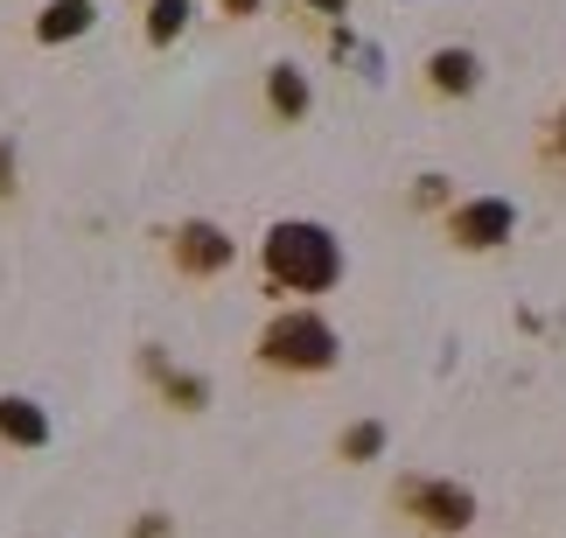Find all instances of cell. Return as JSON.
Listing matches in <instances>:
<instances>
[{"label": "cell", "mask_w": 566, "mask_h": 538, "mask_svg": "<svg viewBox=\"0 0 566 538\" xmlns=\"http://www.w3.org/2000/svg\"><path fill=\"white\" fill-rule=\"evenodd\" d=\"M427 84L433 92H448V98H462L483 84V63H475V50H433L427 56Z\"/></svg>", "instance_id": "obj_6"}, {"label": "cell", "mask_w": 566, "mask_h": 538, "mask_svg": "<svg viewBox=\"0 0 566 538\" xmlns=\"http://www.w3.org/2000/svg\"><path fill=\"white\" fill-rule=\"evenodd\" d=\"M266 98H273V113H280V119H301V113H308V77H301L294 63H273Z\"/></svg>", "instance_id": "obj_9"}, {"label": "cell", "mask_w": 566, "mask_h": 538, "mask_svg": "<svg viewBox=\"0 0 566 538\" xmlns=\"http://www.w3.org/2000/svg\"><path fill=\"white\" fill-rule=\"evenodd\" d=\"M0 441H14V447H42L50 441V420H42V405L35 399H0Z\"/></svg>", "instance_id": "obj_7"}, {"label": "cell", "mask_w": 566, "mask_h": 538, "mask_svg": "<svg viewBox=\"0 0 566 538\" xmlns=\"http://www.w3.org/2000/svg\"><path fill=\"white\" fill-rule=\"evenodd\" d=\"M0 189H14V161H8V140H0Z\"/></svg>", "instance_id": "obj_13"}, {"label": "cell", "mask_w": 566, "mask_h": 538, "mask_svg": "<svg viewBox=\"0 0 566 538\" xmlns=\"http://www.w3.org/2000/svg\"><path fill=\"white\" fill-rule=\"evenodd\" d=\"M84 29H92V0H50V8H42V21H35L42 42H71V35H84Z\"/></svg>", "instance_id": "obj_8"}, {"label": "cell", "mask_w": 566, "mask_h": 538, "mask_svg": "<svg viewBox=\"0 0 566 538\" xmlns=\"http://www.w3.org/2000/svg\"><path fill=\"white\" fill-rule=\"evenodd\" d=\"M147 371H155V378L168 384V399H176V405H189V413L210 399V384H203V378H182V371H168V363H161V350H147Z\"/></svg>", "instance_id": "obj_10"}, {"label": "cell", "mask_w": 566, "mask_h": 538, "mask_svg": "<svg viewBox=\"0 0 566 538\" xmlns=\"http://www.w3.org/2000/svg\"><path fill=\"white\" fill-rule=\"evenodd\" d=\"M182 21H189V0H155V8H147V35H155V42H176Z\"/></svg>", "instance_id": "obj_11"}, {"label": "cell", "mask_w": 566, "mask_h": 538, "mask_svg": "<svg viewBox=\"0 0 566 538\" xmlns=\"http://www.w3.org/2000/svg\"><path fill=\"white\" fill-rule=\"evenodd\" d=\"M224 14H259V0H224Z\"/></svg>", "instance_id": "obj_14"}, {"label": "cell", "mask_w": 566, "mask_h": 538, "mask_svg": "<svg viewBox=\"0 0 566 538\" xmlns=\"http://www.w3.org/2000/svg\"><path fill=\"white\" fill-rule=\"evenodd\" d=\"M176 266L182 273H224L231 266V239L217 224H182L176 231Z\"/></svg>", "instance_id": "obj_5"}, {"label": "cell", "mask_w": 566, "mask_h": 538, "mask_svg": "<svg viewBox=\"0 0 566 538\" xmlns=\"http://www.w3.org/2000/svg\"><path fill=\"white\" fill-rule=\"evenodd\" d=\"M259 357H266L273 371H329V363H336V329L315 308H287V315L266 321Z\"/></svg>", "instance_id": "obj_2"}, {"label": "cell", "mask_w": 566, "mask_h": 538, "mask_svg": "<svg viewBox=\"0 0 566 538\" xmlns=\"http://www.w3.org/2000/svg\"><path fill=\"white\" fill-rule=\"evenodd\" d=\"M266 273H273V287H287V294H329L343 279V252L322 224L287 218V224L266 231Z\"/></svg>", "instance_id": "obj_1"}, {"label": "cell", "mask_w": 566, "mask_h": 538, "mask_svg": "<svg viewBox=\"0 0 566 538\" xmlns=\"http://www.w3.org/2000/svg\"><path fill=\"white\" fill-rule=\"evenodd\" d=\"M511 224H517V210H511L504 197H475V203H462V210L448 218L454 245H469V252H490V245H504V239H511Z\"/></svg>", "instance_id": "obj_4"}, {"label": "cell", "mask_w": 566, "mask_h": 538, "mask_svg": "<svg viewBox=\"0 0 566 538\" xmlns=\"http://www.w3.org/2000/svg\"><path fill=\"white\" fill-rule=\"evenodd\" d=\"M553 147H559V155H566V113H559V126H553Z\"/></svg>", "instance_id": "obj_16"}, {"label": "cell", "mask_w": 566, "mask_h": 538, "mask_svg": "<svg viewBox=\"0 0 566 538\" xmlns=\"http://www.w3.org/2000/svg\"><path fill=\"white\" fill-rule=\"evenodd\" d=\"M399 497H406L412 518L433 525V531H469V518H475V497H469L462 483H433V476H420V483H406Z\"/></svg>", "instance_id": "obj_3"}, {"label": "cell", "mask_w": 566, "mask_h": 538, "mask_svg": "<svg viewBox=\"0 0 566 538\" xmlns=\"http://www.w3.org/2000/svg\"><path fill=\"white\" fill-rule=\"evenodd\" d=\"M378 447H385V426L378 420H357L350 434H343V455H350V462H371Z\"/></svg>", "instance_id": "obj_12"}, {"label": "cell", "mask_w": 566, "mask_h": 538, "mask_svg": "<svg viewBox=\"0 0 566 538\" xmlns=\"http://www.w3.org/2000/svg\"><path fill=\"white\" fill-rule=\"evenodd\" d=\"M308 8H322V14H343V8H350V0H308Z\"/></svg>", "instance_id": "obj_15"}]
</instances>
